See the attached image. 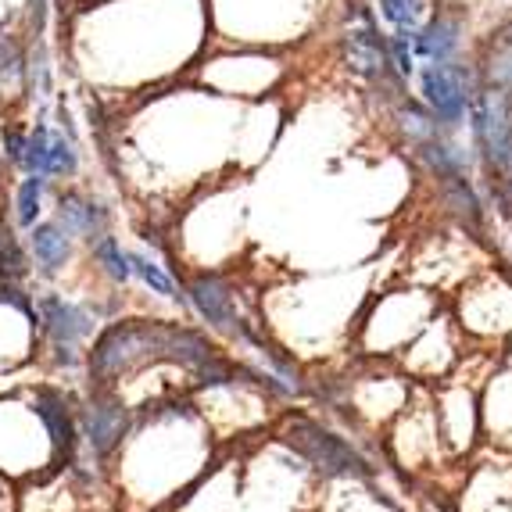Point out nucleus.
Wrapping results in <instances>:
<instances>
[{
    "mask_svg": "<svg viewBox=\"0 0 512 512\" xmlns=\"http://www.w3.org/2000/svg\"><path fill=\"white\" fill-rule=\"evenodd\" d=\"M165 330L169 323L162 319H119L97 333L86 355L90 387H122L137 373L165 362Z\"/></svg>",
    "mask_w": 512,
    "mask_h": 512,
    "instance_id": "nucleus-1",
    "label": "nucleus"
},
{
    "mask_svg": "<svg viewBox=\"0 0 512 512\" xmlns=\"http://www.w3.org/2000/svg\"><path fill=\"white\" fill-rule=\"evenodd\" d=\"M29 251H33L36 265H40L43 273H58L72 258V237L61 230L54 219L33 222V230H29Z\"/></svg>",
    "mask_w": 512,
    "mask_h": 512,
    "instance_id": "nucleus-10",
    "label": "nucleus"
},
{
    "mask_svg": "<svg viewBox=\"0 0 512 512\" xmlns=\"http://www.w3.org/2000/svg\"><path fill=\"white\" fill-rule=\"evenodd\" d=\"M419 86L427 94V104L444 126H455L466 115V83L462 72L452 69L448 61H430L427 69L419 72Z\"/></svg>",
    "mask_w": 512,
    "mask_h": 512,
    "instance_id": "nucleus-7",
    "label": "nucleus"
},
{
    "mask_svg": "<svg viewBox=\"0 0 512 512\" xmlns=\"http://www.w3.org/2000/svg\"><path fill=\"white\" fill-rule=\"evenodd\" d=\"M11 86L22 79V58H18L15 51H11V43H0V86Z\"/></svg>",
    "mask_w": 512,
    "mask_h": 512,
    "instance_id": "nucleus-20",
    "label": "nucleus"
},
{
    "mask_svg": "<svg viewBox=\"0 0 512 512\" xmlns=\"http://www.w3.org/2000/svg\"><path fill=\"white\" fill-rule=\"evenodd\" d=\"M54 222H58L69 237H79V240H86V244H94L97 237L108 233L111 215L101 201L79 194V190H69V194L58 197V215H54Z\"/></svg>",
    "mask_w": 512,
    "mask_h": 512,
    "instance_id": "nucleus-9",
    "label": "nucleus"
},
{
    "mask_svg": "<svg viewBox=\"0 0 512 512\" xmlns=\"http://www.w3.org/2000/svg\"><path fill=\"white\" fill-rule=\"evenodd\" d=\"M348 65L351 72H359L366 79H384L391 54L384 51V43H376L373 33H351L348 36Z\"/></svg>",
    "mask_w": 512,
    "mask_h": 512,
    "instance_id": "nucleus-11",
    "label": "nucleus"
},
{
    "mask_svg": "<svg viewBox=\"0 0 512 512\" xmlns=\"http://www.w3.org/2000/svg\"><path fill=\"white\" fill-rule=\"evenodd\" d=\"M33 319L40 326L43 341L51 344H83L94 337V316L83 305L58 298V294H43L33 305Z\"/></svg>",
    "mask_w": 512,
    "mask_h": 512,
    "instance_id": "nucleus-6",
    "label": "nucleus"
},
{
    "mask_svg": "<svg viewBox=\"0 0 512 512\" xmlns=\"http://www.w3.org/2000/svg\"><path fill=\"white\" fill-rule=\"evenodd\" d=\"M473 126H477V140L491 165L512 176V104L505 90H491L480 97L473 108Z\"/></svg>",
    "mask_w": 512,
    "mask_h": 512,
    "instance_id": "nucleus-5",
    "label": "nucleus"
},
{
    "mask_svg": "<svg viewBox=\"0 0 512 512\" xmlns=\"http://www.w3.org/2000/svg\"><path fill=\"white\" fill-rule=\"evenodd\" d=\"M51 140H54V133L47 126H36L33 133H26L18 165H22L29 176H51Z\"/></svg>",
    "mask_w": 512,
    "mask_h": 512,
    "instance_id": "nucleus-14",
    "label": "nucleus"
},
{
    "mask_svg": "<svg viewBox=\"0 0 512 512\" xmlns=\"http://www.w3.org/2000/svg\"><path fill=\"white\" fill-rule=\"evenodd\" d=\"M391 54L398 61V69L412 72V51H409V33H398V40L391 43Z\"/></svg>",
    "mask_w": 512,
    "mask_h": 512,
    "instance_id": "nucleus-21",
    "label": "nucleus"
},
{
    "mask_svg": "<svg viewBox=\"0 0 512 512\" xmlns=\"http://www.w3.org/2000/svg\"><path fill=\"white\" fill-rule=\"evenodd\" d=\"M402 119H405V129H409L412 137H419V140H430L437 133V126L430 122V115L416 111L412 104H409V108H402Z\"/></svg>",
    "mask_w": 512,
    "mask_h": 512,
    "instance_id": "nucleus-19",
    "label": "nucleus"
},
{
    "mask_svg": "<svg viewBox=\"0 0 512 512\" xmlns=\"http://www.w3.org/2000/svg\"><path fill=\"white\" fill-rule=\"evenodd\" d=\"M416 51L430 61H448L452 51L459 47V22L455 18H434L427 29H416L412 33Z\"/></svg>",
    "mask_w": 512,
    "mask_h": 512,
    "instance_id": "nucleus-12",
    "label": "nucleus"
},
{
    "mask_svg": "<svg viewBox=\"0 0 512 512\" xmlns=\"http://www.w3.org/2000/svg\"><path fill=\"white\" fill-rule=\"evenodd\" d=\"M129 269H133V276H137L144 287H151L154 294L176 298V283H172V276L165 273L151 255H144V251H129Z\"/></svg>",
    "mask_w": 512,
    "mask_h": 512,
    "instance_id": "nucleus-16",
    "label": "nucleus"
},
{
    "mask_svg": "<svg viewBox=\"0 0 512 512\" xmlns=\"http://www.w3.org/2000/svg\"><path fill=\"white\" fill-rule=\"evenodd\" d=\"M29 405H33L43 430H47V437H51L58 466H76L79 416H76V409H72L69 394L54 384H36V387H29Z\"/></svg>",
    "mask_w": 512,
    "mask_h": 512,
    "instance_id": "nucleus-3",
    "label": "nucleus"
},
{
    "mask_svg": "<svg viewBox=\"0 0 512 512\" xmlns=\"http://www.w3.org/2000/svg\"><path fill=\"white\" fill-rule=\"evenodd\" d=\"M384 18L391 26H398V33H416L423 26V15H427V4L423 0H380Z\"/></svg>",
    "mask_w": 512,
    "mask_h": 512,
    "instance_id": "nucleus-18",
    "label": "nucleus"
},
{
    "mask_svg": "<svg viewBox=\"0 0 512 512\" xmlns=\"http://www.w3.org/2000/svg\"><path fill=\"white\" fill-rule=\"evenodd\" d=\"M79 416V437H86L90 452L101 466H108L111 455L119 452L122 437L133 427V409L126 405L115 387H90L86 402L76 409Z\"/></svg>",
    "mask_w": 512,
    "mask_h": 512,
    "instance_id": "nucleus-2",
    "label": "nucleus"
},
{
    "mask_svg": "<svg viewBox=\"0 0 512 512\" xmlns=\"http://www.w3.org/2000/svg\"><path fill=\"white\" fill-rule=\"evenodd\" d=\"M43 190H47V176H29L18 183V194H15V219L22 226H33L36 215H40V205H43Z\"/></svg>",
    "mask_w": 512,
    "mask_h": 512,
    "instance_id": "nucleus-17",
    "label": "nucleus"
},
{
    "mask_svg": "<svg viewBox=\"0 0 512 512\" xmlns=\"http://www.w3.org/2000/svg\"><path fill=\"white\" fill-rule=\"evenodd\" d=\"M190 305L201 312V319L215 326V330H237V305H233V287L215 273H197L187 283Z\"/></svg>",
    "mask_w": 512,
    "mask_h": 512,
    "instance_id": "nucleus-8",
    "label": "nucleus"
},
{
    "mask_svg": "<svg viewBox=\"0 0 512 512\" xmlns=\"http://www.w3.org/2000/svg\"><path fill=\"white\" fill-rule=\"evenodd\" d=\"M283 437H287V444H291L294 452H301L312 466H319V470H326V473H362L366 470L359 455L351 452L341 437H333L330 430H323L319 423H312V419H305V416L287 419Z\"/></svg>",
    "mask_w": 512,
    "mask_h": 512,
    "instance_id": "nucleus-4",
    "label": "nucleus"
},
{
    "mask_svg": "<svg viewBox=\"0 0 512 512\" xmlns=\"http://www.w3.org/2000/svg\"><path fill=\"white\" fill-rule=\"evenodd\" d=\"M29 276V258L26 251L18 248V240L11 237V230L0 222V283L4 287H15Z\"/></svg>",
    "mask_w": 512,
    "mask_h": 512,
    "instance_id": "nucleus-15",
    "label": "nucleus"
},
{
    "mask_svg": "<svg viewBox=\"0 0 512 512\" xmlns=\"http://www.w3.org/2000/svg\"><path fill=\"white\" fill-rule=\"evenodd\" d=\"M90 251H94V262L101 265V273L108 276L111 283H129V280H133V269H129V251H122V244L111 237V233L97 237L94 244H90Z\"/></svg>",
    "mask_w": 512,
    "mask_h": 512,
    "instance_id": "nucleus-13",
    "label": "nucleus"
}]
</instances>
